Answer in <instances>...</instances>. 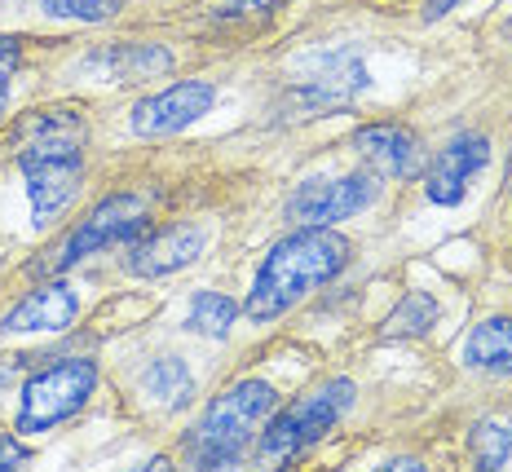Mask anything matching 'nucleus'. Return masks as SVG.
Listing matches in <instances>:
<instances>
[{"label": "nucleus", "mask_w": 512, "mask_h": 472, "mask_svg": "<svg viewBox=\"0 0 512 472\" xmlns=\"http://www.w3.org/2000/svg\"><path fill=\"white\" fill-rule=\"evenodd\" d=\"M358 89H367V67H362L358 58H336L327 62V71L309 75V80H301L292 89V102L301 106V120H314L318 111H332V106H345L349 98H354Z\"/></svg>", "instance_id": "14"}, {"label": "nucleus", "mask_w": 512, "mask_h": 472, "mask_svg": "<svg viewBox=\"0 0 512 472\" xmlns=\"http://www.w3.org/2000/svg\"><path fill=\"white\" fill-rule=\"evenodd\" d=\"M274 406H279V393L265 380H239L234 389L221 393V398H212L204 420L186 437V459L195 468L239 464L243 450L252 446V437L261 433V424L270 420Z\"/></svg>", "instance_id": "3"}, {"label": "nucleus", "mask_w": 512, "mask_h": 472, "mask_svg": "<svg viewBox=\"0 0 512 472\" xmlns=\"http://www.w3.org/2000/svg\"><path fill=\"white\" fill-rule=\"evenodd\" d=\"M384 468H389V472H398V468L402 472H415V468H424V464H420V459H389Z\"/></svg>", "instance_id": "25"}, {"label": "nucleus", "mask_w": 512, "mask_h": 472, "mask_svg": "<svg viewBox=\"0 0 512 472\" xmlns=\"http://www.w3.org/2000/svg\"><path fill=\"white\" fill-rule=\"evenodd\" d=\"M349 265V239L332 225H301L287 239L265 252L261 270L252 278V292L243 314L252 323H274L292 305H301L309 292L327 287Z\"/></svg>", "instance_id": "2"}, {"label": "nucleus", "mask_w": 512, "mask_h": 472, "mask_svg": "<svg viewBox=\"0 0 512 472\" xmlns=\"http://www.w3.org/2000/svg\"><path fill=\"white\" fill-rule=\"evenodd\" d=\"M234 318H239V305H234L226 292H195V300H190L186 327L199 331V336L221 340V336H226V331L234 327Z\"/></svg>", "instance_id": "18"}, {"label": "nucleus", "mask_w": 512, "mask_h": 472, "mask_svg": "<svg viewBox=\"0 0 512 472\" xmlns=\"http://www.w3.org/2000/svg\"><path fill=\"white\" fill-rule=\"evenodd\" d=\"M217 102V89L208 80H177L173 89L151 93L133 106V133L137 137H173L195 120H204Z\"/></svg>", "instance_id": "8"}, {"label": "nucleus", "mask_w": 512, "mask_h": 472, "mask_svg": "<svg viewBox=\"0 0 512 472\" xmlns=\"http://www.w3.org/2000/svg\"><path fill=\"white\" fill-rule=\"evenodd\" d=\"M142 389L151 393L159 406H168V411H177V406H186L195 398V380H190L181 358H155L151 367L142 371Z\"/></svg>", "instance_id": "16"}, {"label": "nucleus", "mask_w": 512, "mask_h": 472, "mask_svg": "<svg viewBox=\"0 0 512 472\" xmlns=\"http://www.w3.org/2000/svg\"><path fill=\"white\" fill-rule=\"evenodd\" d=\"M468 450H473V464L477 468H504L512 459V428L499 420H482L468 433Z\"/></svg>", "instance_id": "19"}, {"label": "nucleus", "mask_w": 512, "mask_h": 472, "mask_svg": "<svg viewBox=\"0 0 512 472\" xmlns=\"http://www.w3.org/2000/svg\"><path fill=\"white\" fill-rule=\"evenodd\" d=\"M84 142H89V124L80 111L53 106V111H31L18 124V173L27 181L31 199V225L45 230L58 221V212L76 199L84 181Z\"/></svg>", "instance_id": "1"}, {"label": "nucleus", "mask_w": 512, "mask_h": 472, "mask_svg": "<svg viewBox=\"0 0 512 472\" xmlns=\"http://www.w3.org/2000/svg\"><path fill=\"white\" fill-rule=\"evenodd\" d=\"M433 323H437V300L429 292H407L398 300V309L389 314V323H384L380 336L384 340H411V336L433 331Z\"/></svg>", "instance_id": "17"}, {"label": "nucleus", "mask_w": 512, "mask_h": 472, "mask_svg": "<svg viewBox=\"0 0 512 472\" xmlns=\"http://www.w3.org/2000/svg\"><path fill=\"white\" fill-rule=\"evenodd\" d=\"M455 5H460V0H424V18H429V23H433V18L451 14V9H455Z\"/></svg>", "instance_id": "24"}, {"label": "nucleus", "mask_w": 512, "mask_h": 472, "mask_svg": "<svg viewBox=\"0 0 512 472\" xmlns=\"http://www.w3.org/2000/svg\"><path fill=\"white\" fill-rule=\"evenodd\" d=\"M124 0H40V9L53 18H80V23H106L120 14Z\"/></svg>", "instance_id": "20"}, {"label": "nucleus", "mask_w": 512, "mask_h": 472, "mask_svg": "<svg viewBox=\"0 0 512 472\" xmlns=\"http://www.w3.org/2000/svg\"><path fill=\"white\" fill-rule=\"evenodd\" d=\"M76 314H80V296L67 283H45L18 300L0 327L18 331V336H27V331H67L76 323Z\"/></svg>", "instance_id": "13"}, {"label": "nucleus", "mask_w": 512, "mask_h": 472, "mask_svg": "<svg viewBox=\"0 0 512 472\" xmlns=\"http://www.w3.org/2000/svg\"><path fill=\"white\" fill-rule=\"evenodd\" d=\"M349 406H354V384L349 380H327L323 389L305 393L283 415H274L270 428L261 433V459H292L314 442H323Z\"/></svg>", "instance_id": "6"}, {"label": "nucleus", "mask_w": 512, "mask_h": 472, "mask_svg": "<svg viewBox=\"0 0 512 472\" xmlns=\"http://www.w3.org/2000/svg\"><path fill=\"white\" fill-rule=\"evenodd\" d=\"M380 195L376 173H349V177H314L287 199V221L296 225H336L358 217L362 208H371Z\"/></svg>", "instance_id": "7"}, {"label": "nucleus", "mask_w": 512, "mask_h": 472, "mask_svg": "<svg viewBox=\"0 0 512 472\" xmlns=\"http://www.w3.org/2000/svg\"><path fill=\"white\" fill-rule=\"evenodd\" d=\"M146 225H151V199L146 195H137V190L106 195L98 208L67 234V243L49 252V261L40 265V270L62 274V270H71V265H80L84 256H93V252H111V248H124V243H137L146 234Z\"/></svg>", "instance_id": "4"}, {"label": "nucleus", "mask_w": 512, "mask_h": 472, "mask_svg": "<svg viewBox=\"0 0 512 472\" xmlns=\"http://www.w3.org/2000/svg\"><path fill=\"white\" fill-rule=\"evenodd\" d=\"M31 459V450L18 442V437H9V433H0V472L5 468H18V464H27Z\"/></svg>", "instance_id": "23"}, {"label": "nucleus", "mask_w": 512, "mask_h": 472, "mask_svg": "<svg viewBox=\"0 0 512 472\" xmlns=\"http://www.w3.org/2000/svg\"><path fill=\"white\" fill-rule=\"evenodd\" d=\"M354 146L380 177L415 181L424 173V142L407 124H362L354 133Z\"/></svg>", "instance_id": "10"}, {"label": "nucleus", "mask_w": 512, "mask_h": 472, "mask_svg": "<svg viewBox=\"0 0 512 472\" xmlns=\"http://www.w3.org/2000/svg\"><path fill=\"white\" fill-rule=\"evenodd\" d=\"M199 252H204V230L199 225H168V230L146 234L128 248V270L137 278H164L199 261Z\"/></svg>", "instance_id": "12"}, {"label": "nucleus", "mask_w": 512, "mask_h": 472, "mask_svg": "<svg viewBox=\"0 0 512 472\" xmlns=\"http://www.w3.org/2000/svg\"><path fill=\"white\" fill-rule=\"evenodd\" d=\"M464 362L486 375H512V318H486L468 331Z\"/></svg>", "instance_id": "15"}, {"label": "nucleus", "mask_w": 512, "mask_h": 472, "mask_svg": "<svg viewBox=\"0 0 512 472\" xmlns=\"http://www.w3.org/2000/svg\"><path fill=\"white\" fill-rule=\"evenodd\" d=\"M98 389V367L89 358H67L36 371L23 384V406H18V433H49L62 420L80 415V406Z\"/></svg>", "instance_id": "5"}, {"label": "nucleus", "mask_w": 512, "mask_h": 472, "mask_svg": "<svg viewBox=\"0 0 512 472\" xmlns=\"http://www.w3.org/2000/svg\"><path fill=\"white\" fill-rule=\"evenodd\" d=\"M84 75L102 84H137L155 80V75L173 71V53L159 45H142V40H115V45H98L80 62Z\"/></svg>", "instance_id": "11"}, {"label": "nucleus", "mask_w": 512, "mask_h": 472, "mask_svg": "<svg viewBox=\"0 0 512 472\" xmlns=\"http://www.w3.org/2000/svg\"><path fill=\"white\" fill-rule=\"evenodd\" d=\"M279 5V0H230V5H221L217 14H212V23L217 27H234V23H256V18H265L270 9Z\"/></svg>", "instance_id": "21"}, {"label": "nucleus", "mask_w": 512, "mask_h": 472, "mask_svg": "<svg viewBox=\"0 0 512 472\" xmlns=\"http://www.w3.org/2000/svg\"><path fill=\"white\" fill-rule=\"evenodd\" d=\"M23 62V45L14 36H0V120H5V106H9V89H14V71Z\"/></svg>", "instance_id": "22"}, {"label": "nucleus", "mask_w": 512, "mask_h": 472, "mask_svg": "<svg viewBox=\"0 0 512 472\" xmlns=\"http://www.w3.org/2000/svg\"><path fill=\"white\" fill-rule=\"evenodd\" d=\"M490 164V142L482 133H460L451 137L442 150L433 155V164L424 168V195L442 208H455L468 195V181Z\"/></svg>", "instance_id": "9"}]
</instances>
